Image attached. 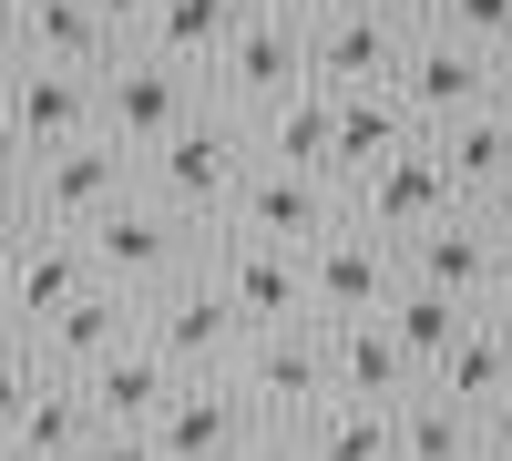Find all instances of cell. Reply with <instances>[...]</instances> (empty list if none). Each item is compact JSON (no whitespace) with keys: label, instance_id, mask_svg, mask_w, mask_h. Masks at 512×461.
Masks as SVG:
<instances>
[{"label":"cell","instance_id":"1","mask_svg":"<svg viewBox=\"0 0 512 461\" xmlns=\"http://www.w3.org/2000/svg\"><path fill=\"white\" fill-rule=\"evenodd\" d=\"M246 164H256V144H246V113H226V103H195L175 134H164L154 154H134V185L164 205V216H185V226H205L216 236L226 226V195L246 185Z\"/></svg>","mask_w":512,"mask_h":461},{"label":"cell","instance_id":"2","mask_svg":"<svg viewBox=\"0 0 512 461\" xmlns=\"http://www.w3.org/2000/svg\"><path fill=\"white\" fill-rule=\"evenodd\" d=\"M82 257H93V277H103V287H123V298H154L164 277H185V267L205 257V226L164 216V205L134 185V195H113L103 216L82 226Z\"/></svg>","mask_w":512,"mask_h":461},{"label":"cell","instance_id":"3","mask_svg":"<svg viewBox=\"0 0 512 461\" xmlns=\"http://www.w3.org/2000/svg\"><path fill=\"white\" fill-rule=\"evenodd\" d=\"M287 82H308V11H297V0H256V11L226 31V52L205 62V103L267 113Z\"/></svg>","mask_w":512,"mask_h":461},{"label":"cell","instance_id":"4","mask_svg":"<svg viewBox=\"0 0 512 461\" xmlns=\"http://www.w3.org/2000/svg\"><path fill=\"white\" fill-rule=\"evenodd\" d=\"M195 103H205V82L175 72V62H154V52H134V41H123V52L93 72V134L123 144V154H154Z\"/></svg>","mask_w":512,"mask_h":461},{"label":"cell","instance_id":"5","mask_svg":"<svg viewBox=\"0 0 512 461\" xmlns=\"http://www.w3.org/2000/svg\"><path fill=\"white\" fill-rule=\"evenodd\" d=\"M144 339L175 359V380H216V369H236V349H246V318L226 308V287L205 277V257H195L185 277H164L144 298Z\"/></svg>","mask_w":512,"mask_h":461},{"label":"cell","instance_id":"6","mask_svg":"<svg viewBox=\"0 0 512 461\" xmlns=\"http://www.w3.org/2000/svg\"><path fill=\"white\" fill-rule=\"evenodd\" d=\"M113 195H134V154L103 144V134H72L52 154H31V175H21V205H31L41 236H82Z\"/></svg>","mask_w":512,"mask_h":461},{"label":"cell","instance_id":"7","mask_svg":"<svg viewBox=\"0 0 512 461\" xmlns=\"http://www.w3.org/2000/svg\"><path fill=\"white\" fill-rule=\"evenodd\" d=\"M492 72H502L492 52H472V41H451V31H431V21H410L390 93H400V113H410V134H441V123H461V113L492 103Z\"/></svg>","mask_w":512,"mask_h":461},{"label":"cell","instance_id":"8","mask_svg":"<svg viewBox=\"0 0 512 461\" xmlns=\"http://www.w3.org/2000/svg\"><path fill=\"white\" fill-rule=\"evenodd\" d=\"M297 277H308V318H318V328H338V318H379V308H390V287H400V246L338 216L328 236L297 246Z\"/></svg>","mask_w":512,"mask_h":461},{"label":"cell","instance_id":"9","mask_svg":"<svg viewBox=\"0 0 512 461\" xmlns=\"http://www.w3.org/2000/svg\"><path fill=\"white\" fill-rule=\"evenodd\" d=\"M451 175H441V154H431V134H410L390 164H369V175L349 185V195H338V216H349V226H369V236H420V226H441L451 216Z\"/></svg>","mask_w":512,"mask_h":461},{"label":"cell","instance_id":"10","mask_svg":"<svg viewBox=\"0 0 512 461\" xmlns=\"http://www.w3.org/2000/svg\"><path fill=\"white\" fill-rule=\"evenodd\" d=\"M205 277L226 287V308L246 318V339H256V328H318L308 318V277H297L287 246H256V236L216 226V236H205Z\"/></svg>","mask_w":512,"mask_h":461},{"label":"cell","instance_id":"11","mask_svg":"<svg viewBox=\"0 0 512 461\" xmlns=\"http://www.w3.org/2000/svg\"><path fill=\"white\" fill-rule=\"evenodd\" d=\"M400 41H410V21L318 0L308 11V82H328V93H379V82L400 72Z\"/></svg>","mask_w":512,"mask_h":461},{"label":"cell","instance_id":"12","mask_svg":"<svg viewBox=\"0 0 512 461\" xmlns=\"http://www.w3.org/2000/svg\"><path fill=\"white\" fill-rule=\"evenodd\" d=\"M226 380L256 400V421H308V410L328 400V339L318 328H256Z\"/></svg>","mask_w":512,"mask_h":461},{"label":"cell","instance_id":"13","mask_svg":"<svg viewBox=\"0 0 512 461\" xmlns=\"http://www.w3.org/2000/svg\"><path fill=\"white\" fill-rule=\"evenodd\" d=\"M246 431H256V400L226 380V369H216V380H175V400L144 421L154 461H236Z\"/></svg>","mask_w":512,"mask_h":461},{"label":"cell","instance_id":"14","mask_svg":"<svg viewBox=\"0 0 512 461\" xmlns=\"http://www.w3.org/2000/svg\"><path fill=\"white\" fill-rule=\"evenodd\" d=\"M226 226L236 236H256V246H308V236H328L338 226V185L328 175H287V164H246V185L226 195Z\"/></svg>","mask_w":512,"mask_h":461},{"label":"cell","instance_id":"15","mask_svg":"<svg viewBox=\"0 0 512 461\" xmlns=\"http://www.w3.org/2000/svg\"><path fill=\"white\" fill-rule=\"evenodd\" d=\"M502 257H512V246L472 216V205H451L441 226L400 236V277H410V287H441V298H461V308H482V287L502 277Z\"/></svg>","mask_w":512,"mask_h":461},{"label":"cell","instance_id":"16","mask_svg":"<svg viewBox=\"0 0 512 461\" xmlns=\"http://www.w3.org/2000/svg\"><path fill=\"white\" fill-rule=\"evenodd\" d=\"M134 328H144V298H123V287H103V277H93L62 318H41V328H31V359L52 369V380H82V369L113 359Z\"/></svg>","mask_w":512,"mask_h":461},{"label":"cell","instance_id":"17","mask_svg":"<svg viewBox=\"0 0 512 461\" xmlns=\"http://www.w3.org/2000/svg\"><path fill=\"white\" fill-rule=\"evenodd\" d=\"M0 113L21 123L31 154H52L72 134H93V72H62V62H11L0 72Z\"/></svg>","mask_w":512,"mask_h":461},{"label":"cell","instance_id":"18","mask_svg":"<svg viewBox=\"0 0 512 461\" xmlns=\"http://www.w3.org/2000/svg\"><path fill=\"white\" fill-rule=\"evenodd\" d=\"M82 287H93V257H82V236H31L11 277H0V318H11V339H31L41 318H62Z\"/></svg>","mask_w":512,"mask_h":461},{"label":"cell","instance_id":"19","mask_svg":"<svg viewBox=\"0 0 512 461\" xmlns=\"http://www.w3.org/2000/svg\"><path fill=\"white\" fill-rule=\"evenodd\" d=\"M123 41L103 31L93 0H11V62H62V72H103Z\"/></svg>","mask_w":512,"mask_h":461},{"label":"cell","instance_id":"20","mask_svg":"<svg viewBox=\"0 0 512 461\" xmlns=\"http://www.w3.org/2000/svg\"><path fill=\"white\" fill-rule=\"evenodd\" d=\"M328 123H338V93H328V82H287L267 113H246V144H256V164L328 175ZM328 185H338V175H328Z\"/></svg>","mask_w":512,"mask_h":461},{"label":"cell","instance_id":"21","mask_svg":"<svg viewBox=\"0 0 512 461\" xmlns=\"http://www.w3.org/2000/svg\"><path fill=\"white\" fill-rule=\"evenodd\" d=\"M82 400H93V421H113V431H144L154 410L175 400V359H164V349L144 339V328H134V339H123L113 359H93V369H82Z\"/></svg>","mask_w":512,"mask_h":461},{"label":"cell","instance_id":"22","mask_svg":"<svg viewBox=\"0 0 512 461\" xmlns=\"http://www.w3.org/2000/svg\"><path fill=\"white\" fill-rule=\"evenodd\" d=\"M318 339H328V390H338V400L390 410V400L420 390V369L390 349V328H379V318H338V328H318Z\"/></svg>","mask_w":512,"mask_h":461},{"label":"cell","instance_id":"23","mask_svg":"<svg viewBox=\"0 0 512 461\" xmlns=\"http://www.w3.org/2000/svg\"><path fill=\"white\" fill-rule=\"evenodd\" d=\"M93 431H103V421H93V400H82V380H52V369H41V390L21 400L0 461H82V441H93Z\"/></svg>","mask_w":512,"mask_h":461},{"label":"cell","instance_id":"24","mask_svg":"<svg viewBox=\"0 0 512 461\" xmlns=\"http://www.w3.org/2000/svg\"><path fill=\"white\" fill-rule=\"evenodd\" d=\"M246 11H256V0H154V21H144L134 52H154V62H175V72L205 82V62L226 52V31H236Z\"/></svg>","mask_w":512,"mask_h":461},{"label":"cell","instance_id":"25","mask_svg":"<svg viewBox=\"0 0 512 461\" xmlns=\"http://www.w3.org/2000/svg\"><path fill=\"white\" fill-rule=\"evenodd\" d=\"M410 144V113H400V93L379 82V93H338V123H328V175L338 185H359L369 164H390Z\"/></svg>","mask_w":512,"mask_h":461},{"label":"cell","instance_id":"26","mask_svg":"<svg viewBox=\"0 0 512 461\" xmlns=\"http://www.w3.org/2000/svg\"><path fill=\"white\" fill-rule=\"evenodd\" d=\"M431 154H441V175H451V195L461 205H482L502 175H512V123L482 103V113H461V123H441L431 134Z\"/></svg>","mask_w":512,"mask_h":461},{"label":"cell","instance_id":"27","mask_svg":"<svg viewBox=\"0 0 512 461\" xmlns=\"http://www.w3.org/2000/svg\"><path fill=\"white\" fill-rule=\"evenodd\" d=\"M420 390H441V400H461V410H482V400H502L512 390V328H492L482 308H472V328L441 349V369Z\"/></svg>","mask_w":512,"mask_h":461},{"label":"cell","instance_id":"28","mask_svg":"<svg viewBox=\"0 0 512 461\" xmlns=\"http://www.w3.org/2000/svg\"><path fill=\"white\" fill-rule=\"evenodd\" d=\"M379 328H390V349L420 369V380H431V369H441V349L461 339V328H472V308H461V298H441V287H390V308H379Z\"/></svg>","mask_w":512,"mask_h":461},{"label":"cell","instance_id":"29","mask_svg":"<svg viewBox=\"0 0 512 461\" xmlns=\"http://www.w3.org/2000/svg\"><path fill=\"white\" fill-rule=\"evenodd\" d=\"M390 461H482L472 451V410L441 400V390L390 400Z\"/></svg>","mask_w":512,"mask_h":461},{"label":"cell","instance_id":"30","mask_svg":"<svg viewBox=\"0 0 512 461\" xmlns=\"http://www.w3.org/2000/svg\"><path fill=\"white\" fill-rule=\"evenodd\" d=\"M297 431V451L308 461H390V410H369V400H318L308 421H287Z\"/></svg>","mask_w":512,"mask_h":461},{"label":"cell","instance_id":"31","mask_svg":"<svg viewBox=\"0 0 512 461\" xmlns=\"http://www.w3.org/2000/svg\"><path fill=\"white\" fill-rule=\"evenodd\" d=\"M420 21H431V31H451V41H472V52H492V62H502V41H512V0H431Z\"/></svg>","mask_w":512,"mask_h":461},{"label":"cell","instance_id":"32","mask_svg":"<svg viewBox=\"0 0 512 461\" xmlns=\"http://www.w3.org/2000/svg\"><path fill=\"white\" fill-rule=\"evenodd\" d=\"M31 390H41V359H31V339H11V349H0V441H11V421H21Z\"/></svg>","mask_w":512,"mask_h":461},{"label":"cell","instance_id":"33","mask_svg":"<svg viewBox=\"0 0 512 461\" xmlns=\"http://www.w3.org/2000/svg\"><path fill=\"white\" fill-rule=\"evenodd\" d=\"M472 451H482V461H512V390L472 410Z\"/></svg>","mask_w":512,"mask_h":461},{"label":"cell","instance_id":"34","mask_svg":"<svg viewBox=\"0 0 512 461\" xmlns=\"http://www.w3.org/2000/svg\"><path fill=\"white\" fill-rule=\"evenodd\" d=\"M41 226H31V205H21V185H0V277H11V257L31 246Z\"/></svg>","mask_w":512,"mask_h":461},{"label":"cell","instance_id":"35","mask_svg":"<svg viewBox=\"0 0 512 461\" xmlns=\"http://www.w3.org/2000/svg\"><path fill=\"white\" fill-rule=\"evenodd\" d=\"M82 461H154V441H144V431H113V421H103L93 441H82Z\"/></svg>","mask_w":512,"mask_h":461},{"label":"cell","instance_id":"36","mask_svg":"<svg viewBox=\"0 0 512 461\" xmlns=\"http://www.w3.org/2000/svg\"><path fill=\"white\" fill-rule=\"evenodd\" d=\"M236 461H308V451H297V431H287V421H256Z\"/></svg>","mask_w":512,"mask_h":461},{"label":"cell","instance_id":"37","mask_svg":"<svg viewBox=\"0 0 512 461\" xmlns=\"http://www.w3.org/2000/svg\"><path fill=\"white\" fill-rule=\"evenodd\" d=\"M93 11H103V31H113V41H144V21H154V0H93Z\"/></svg>","mask_w":512,"mask_h":461},{"label":"cell","instance_id":"38","mask_svg":"<svg viewBox=\"0 0 512 461\" xmlns=\"http://www.w3.org/2000/svg\"><path fill=\"white\" fill-rule=\"evenodd\" d=\"M21 175H31V144H21V123L0 113V185H21Z\"/></svg>","mask_w":512,"mask_h":461},{"label":"cell","instance_id":"39","mask_svg":"<svg viewBox=\"0 0 512 461\" xmlns=\"http://www.w3.org/2000/svg\"><path fill=\"white\" fill-rule=\"evenodd\" d=\"M472 216H482V226H492V236H502V246H512V175H502V185H492V195H482V205H472Z\"/></svg>","mask_w":512,"mask_h":461},{"label":"cell","instance_id":"40","mask_svg":"<svg viewBox=\"0 0 512 461\" xmlns=\"http://www.w3.org/2000/svg\"><path fill=\"white\" fill-rule=\"evenodd\" d=\"M482 318H492V328H512V257H502V277L482 287Z\"/></svg>","mask_w":512,"mask_h":461},{"label":"cell","instance_id":"41","mask_svg":"<svg viewBox=\"0 0 512 461\" xmlns=\"http://www.w3.org/2000/svg\"><path fill=\"white\" fill-rule=\"evenodd\" d=\"M349 11H390V21H420L431 0H349Z\"/></svg>","mask_w":512,"mask_h":461},{"label":"cell","instance_id":"42","mask_svg":"<svg viewBox=\"0 0 512 461\" xmlns=\"http://www.w3.org/2000/svg\"><path fill=\"white\" fill-rule=\"evenodd\" d=\"M492 113H502V123H512V62H502V72H492Z\"/></svg>","mask_w":512,"mask_h":461},{"label":"cell","instance_id":"43","mask_svg":"<svg viewBox=\"0 0 512 461\" xmlns=\"http://www.w3.org/2000/svg\"><path fill=\"white\" fill-rule=\"evenodd\" d=\"M0 72H11V11H0Z\"/></svg>","mask_w":512,"mask_h":461},{"label":"cell","instance_id":"44","mask_svg":"<svg viewBox=\"0 0 512 461\" xmlns=\"http://www.w3.org/2000/svg\"><path fill=\"white\" fill-rule=\"evenodd\" d=\"M0 349H11V318H0Z\"/></svg>","mask_w":512,"mask_h":461},{"label":"cell","instance_id":"45","mask_svg":"<svg viewBox=\"0 0 512 461\" xmlns=\"http://www.w3.org/2000/svg\"><path fill=\"white\" fill-rule=\"evenodd\" d=\"M297 11H318V0H297Z\"/></svg>","mask_w":512,"mask_h":461},{"label":"cell","instance_id":"46","mask_svg":"<svg viewBox=\"0 0 512 461\" xmlns=\"http://www.w3.org/2000/svg\"><path fill=\"white\" fill-rule=\"evenodd\" d=\"M502 62H512V41H502Z\"/></svg>","mask_w":512,"mask_h":461},{"label":"cell","instance_id":"47","mask_svg":"<svg viewBox=\"0 0 512 461\" xmlns=\"http://www.w3.org/2000/svg\"><path fill=\"white\" fill-rule=\"evenodd\" d=\"M0 11H11V0H0Z\"/></svg>","mask_w":512,"mask_h":461}]
</instances>
